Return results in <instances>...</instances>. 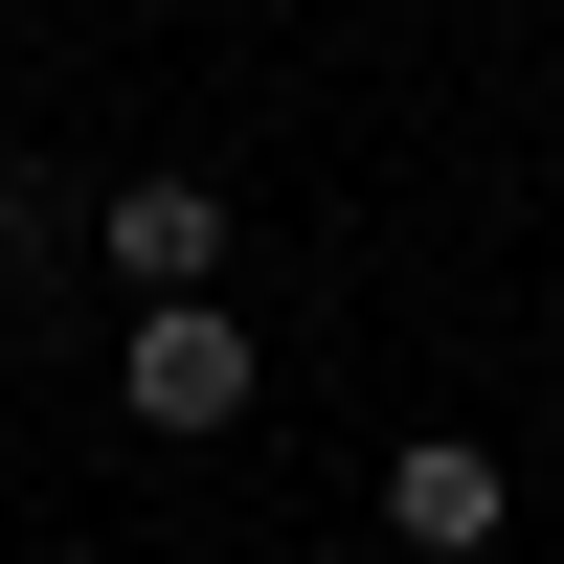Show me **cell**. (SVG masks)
Instances as JSON below:
<instances>
[{
    "instance_id": "6da1fadb",
    "label": "cell",
    "mask_w": 564,
    "mask_h": 564,
    "mask_svg": "<svg viewBox=\"0 0 564 564\" xmlns=\"http://www.w3.org/2000/svg\"><path fill=\"white\" fill-rule=\"evenodd\" d=\"M113 384H135V430H249V384H271V361H249V316H226V294H159Z\"/></svg>"
},
{
    "instance_id": "7a4b0ae2",
    "label": "cell",
    "mask_w": 564,
    "mask_h": 564,
    "mask_svg": "<svg viewBox=\"0 0 564 564\" xmlns=\"http://www.w3.org/2000/svg\"><path fill=\"white\" fill-rule=\"evenodd\" d=\"M90 249H113L135 294H204V271H226V204H204V181H181V159H135L113 204H90Z\"/></svg>"
},
{
    "instance_id": "3957f363",
    "label": "cell",
    "mask_w": 564,
    "mask_h": 564,
    "mask_svg": "<svg viewBox=\"0 0 564 564\" xmlns=\"http://www.w3.org/2000/svg\"><path fill=\"white\" fill-rule=\"evenodd\" d=\"M384 520L430 542V564H475L497 520H520V475H497V452H384Z\"/></svg>"
}]
</instances>
